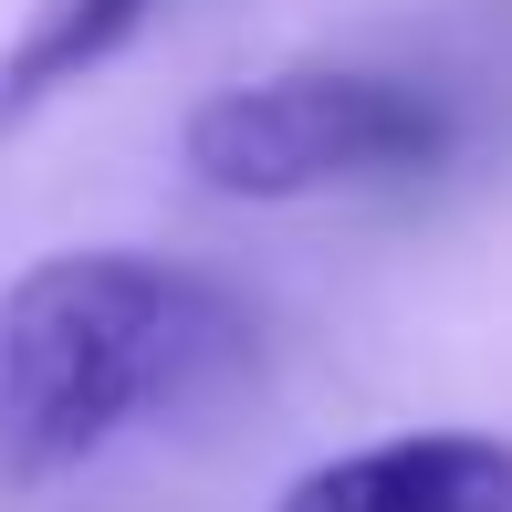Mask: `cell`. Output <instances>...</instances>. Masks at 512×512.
<instances>
[{
    "label": "cell",
    "mask_w": 512,
    "mask_h": 512,
    "mask_svg": "<svg viewBox=\"0 0 512 512\" xmlns=\"http://www.w3.org/2000/svg\"><path fill=\"white\" fill-rule=\"evenodd\" d=\"M251 314L209 272L147 251H53L0 293V502L84 471L147 418L220 398Z\"/></svg>",
    "instance_id": "6da1fadb"
},
{
    "label": "cell",
    "mask_w": 512,
    "mask_h": 512,
    "mask_svg": "<svg viewBox=\"0 0 512 512\" xmlns=\"http://www.w3.org/2000/svg\"><path fill=\"white\" fill-rule=\"evenodd\" d=\"M450 105L398 74H262L230 95L189 105L178 126V168L209 199L283 209L324 189H377V178H418L450 157Z\"/></svg>",
    "instance_id": "7a4b0ae2"
},
{
    "label": "cell",
    "mask_w": 512,
    "mask_h": 512,
    "mask_svg": "<svg viewBox=\"0 0 512 512\" xmlns=\"http://www.w3.org/2000/svg\"><path fill=\"white\" fill-rule=\"evenodd\" d=\"M272 512H512V450L481 429H418L304 471Z\"/></svg>",
    "instance_id": "3957f363"
},
{
    "label": "cell",
    "mask_w": 512,
    "mask_h": 512,
    "mask_svg": "<svg viewBox=\"0 0 512 512\" xmlns=\"http://www.w3.org/2000/svg\"><path fill=\"white\" fill-rule=\"evenodd\" d=\"M147 21H157V0H42V11L21 21V42L0 53V126H21L32 105H53L63 84L105 74Z\"/></svg>",
    "instance_id": "277c9868"
}]
</instances>
